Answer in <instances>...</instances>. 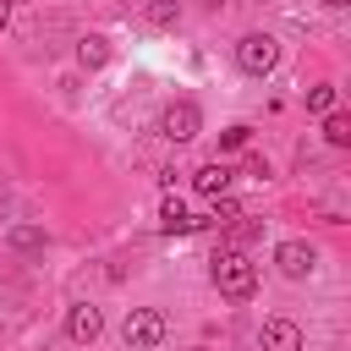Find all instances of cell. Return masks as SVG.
Masks as SVG:
<instances>
[{"label": "cell", "mask_w": 351, "mask_h": 351, "mask_svg": "<svg viewBox=\"0 0 351 351\" xmlns=\"http://www.w3.org/2000/svg\"><path fill=\"white\" fill-rule=\"evenodd\" d=\"M214 291L230 296V302H247L258 291V263H247L241 252H219L214 258Z\"/></svg>", "instance_id": "1"}, {"label": "cell", "mask_w": 351, "mask_h": 351, "mask_svg": "<svg viewBox=\"0 0 351 351\" xmlns=\"http://www.w3.org/2000/svg\"><path fill=\"white\" fill-rule=\"evenodd\" d=\"M121 335H126V351H154V346L170 335V318H165L159 307H132L126 324H121Z\"/></svg>", "instance_id": "2"}, {"label": "cell", "mask_w": 351, "mask_h": 351, "mask_svg": "<svg viewBox=\"0 0 351 351\" xmlns=\"http://www.w3.org/2000/svg\"><path fill=\"white\" fill-rule=\"evenodd\" d=\"M236 66H241L247 77H269V71L280 66V38H274V33H247V38L236 44Z\"/></svg>", "instance_id": "3"}, {"label": "cell", "mask_w": 351, "mask_h": 351, "mask_svg": "<svg viewBox=\"0 0 351 351\" xmlns=\"http://www.w3.org/2000/svg\"><path fill=\"white\" fill-rule=\"evenodd\" d=\"M197 132H203V110H197L192 99L165 104V115H159V137H165V143H192Z\"/></svg>", "instance_id": "4"}, {"label": "cell", "mask_w": 351, "mask_h": 351, "mask_svg": "<svg viewBox=\"0 0 351 351\" xmlns=\"http://www.w3.org/2000/svg\"><path fill=\"white\" fill-rule=\"evenodd\" d=\"M274 263H280L285 280H307L318 269V252H313V241H280L274 247Z\"/></svg>", "instance_id": "5"}, {"label": "cell", "mask_w": 351, "mask_h": 351, "mask_svg": "<svg viewBox=\"0 0 351 351\" xmlns=\"http://www.w3.org/2000/svg\"><path fill=\"white\" fill-rule=\"evenodd\" d=\"M258 346H263V351H302V324H296V318H263Z\"/></svg>", "instance_id": "6"}, {"label": "cell", "mask_w": 351, "mask_h": 351, "mask_svg": "<svg viewBox=\"0 0 351 351\" xmlns=\"http://www.w3.org/2000/svg\"><path fill=\"white\" fill-rule=\"evenodd\" d=\"M66 335H71L77 346H88V340H99V335H104V313H99V307H88V302H77V307H66Z\"/></svg>", "instance_id": "7"}, {"label": "cell", "mask_w": 351, "mask_h": 351, "mask_svg": "<svg viewBox=\"0 0 351 351\" xmlns=\"http://www.w3.org/2000/svg\"><path fill=\"white\" fill-rule=\"evenodd\" d=\"M192 186H197L203 197H225V192H230V170H225V159L197 165V170H192Z\"/></svg>", "instance_id": "8"}, {"label": "cell", "mask_w": 351, "mask_h": 351, "mask_svg": "<svg viewBox=\"0 0 351 351\" xmlns=\"http://www.w3.org/2000/svg\"><path fill=\"white\" fill-rule=\"evenodd\" d=\"M197 225H203V219H192L181 197H165V208H159V230H165V236H186V230H197Z\"/></svg>", "instance_id": "9"}, {"label": "cell", "mask_w": 351, "mask_h": 351, "mask_svg": "<svg viewBox=\"0 0 351 351\" xmlns=\"http://www.w3.org/2000/svg\"><path fill=\"white\" fill-rule=\"evenodd\" d=\"M104 60H110V38H99V33L77 38V66H82V71H99Z\"/></svg>", "instance_id": "10"}, {"label": "cell", "mask_w": 351, "mask_h": 351, "mask_svg": "<svg viewBox=\"0 0 351 351\" xmlns=\"http://www.w3.org/2000/svg\"><path fill=\"white\" fill-rule=\"evenodd\" d=\"M324 143H329V148H351V115L329 110V115H324Z\"/></svg>", "instance_id": "11"}, {"label": "cell", "mask_w": 351, "mask_h": 351, "mask_svg": "<svg viewBox=\"0 0 351 351\" xmlns=\"http://www.w3.org/2000/svg\"><path fill=\"white\" fill-rule=\"evenodd\" d=\"M148 22L154 27H176L181 22V0H148Z\"/></svg>", "instance_id": "12"}, {"label": "cell", "mask_w": 351, "mask_h": 351, "mask_svg": "<svg viewBox=\"0 0 351 351\" xmlns=\"http://www.w3.org/2000/svg\"><path fill=\"white\" fill-rule=\"evenodd\" d=\"M247 143H252V126H241V121H236V126H225V132H219V154H241V148H247Z\"/></svg>", "instance_id": "13"}, {"label": "cell", "mask_w": 351, "mask_h": 351, "mask_svg": "<svg viewBox=\"0 0 351 351\" xmlns=\"http://www.w3.org/2000/svg\"><path fill=\"white\" fill-rule=\"evenodd\" d=\"M307 110H313V115H329V110H335V88H329V82H313V88H307Z\"/></svg>", "instance_id": "14"}, {"label": "cell", "mask_w": 351, "mask_h": 351, "mask_svg": "<svg viewBox=\"0 0 351 351\" xmlns=\"http://www.w3.org/2000/svg\"><path fill=\"white\" fill-rule=\"evenodd\" d=\"M11 247H16V252H38V247H44V230H38V225H16V230H11Z\"/></svg>", "instance_id": "15"}, {"label": "cell", "mask_w": 351, "mask_h": 351, "mask_svg": "<svg viewBox=\"0 0 351 351\" xmlns=\"http://www.w3.org/2000/svg\"><path fill=\"white\" fill-rule=\"evenodd\" d=\"M214 219H236V203L230 197H214Z\"/></svg>", "instance_id": "16"}, {"label": "cell", "mask_w": 351, "mask_h": 351, "mask_svg": "<svg viewBox=\"0 0 351 351\" xmlns=\"http://www.w3.org/2000/svg\"><path fill=\"white\" fill-rule=\"evenodd\" d=\"M5 22H11V0H0V27H5Z\"/></svg>", "instance_id": "17"}, {"label": "cell", "mask_w": 351, "mask_h": 351, "mask_svg": "<svg viewBox=\"0 0 351 351\" xmlns=\"http://www.w3.org/2000/svg\"><path fill=\"white\" fill-rule=\"evenodd\" d=\"M318 5H329V11H340V5H351V0H318Z\"/></svg>", "instance_id": "18"}, {"label": "cell", "mask_w": 351, "mask_h": 351, "mask_svg": "<svg viewBox=\"0 0 351 351\" xmlns=\"http://www.w3.org/2000/svg\"><path fill=\"white\" fill-rule=\"evenodd\" d=\"M192 351H208V346H192Z\"/></svg>", "instance_id": "19"}]
</instances>
